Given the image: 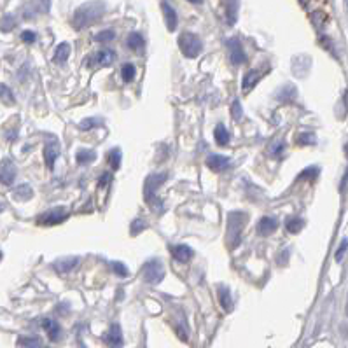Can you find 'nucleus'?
Returning <instances> with one entry per match:
<instances>
[{"label":"nucleus","mask_w":348,"mask_h":348,"mask_svg":"<svg viewBox=\"0 0 348 348\" xmlns=\"http://www.w3.org/2000/svg\"><path fill=\"white\" fill-rule=\"evenodd\" d=\"M103 12H105V2H102V0H91V2L82 4L79 9L74 12L72 27L76 30L88 28L102 20Z\"/></svg>","instance_id":"1"},{"label":"nucleus","mask_w":348,"mask_h":348,"mask_svg":"<svg viewBox=\"0 0 348 348\" xmlns=\"http://www.w3.org/2000/svg\"><path fill=\"white\" fill-rule=\"evenodd\" d=\"M167 179H168V173L161 172V173H152V175L147 177L145 182H143V199H145L147 205L156 212L163 210V205H161V202L158 198V189H159V186L164 184Z\"/></svg>","instance_id":"2"},{"label":"nucleus","mask_w":348,"mask_h":348,"mask_svg":"<svg viewBox=\"0 0 348 348\" xmlns=\"http://www.w3.org/2000/svg\"><path fill=\"white\" fill-rule=\"evenodd\" d=\"M245 223H247L245 212H231V214L228 215V234H226V238H228L229 242V249H234V247L240 243Z\"/></svg>","instance_id":"3"},{"label":"nucleus","mask_w":348,"mask_h":348,"mask_svg":"<svg viewBox=\"0 0 348 348\" xmlns=\"http://www.w3.org/2000/svg\"><path fill=\"white\" fill-rule=\"evenodd\" d=\"M179 47L186 58H196V56L202 53L203 46H202V41H199L198 35H194V33H191V32H184V33H180V37H179Z\"/></svg>","instance_id":"4"},{"label":"nucleus","mask_w":348,"mask_h":348,"mask_svg":"<svg viewBox=\"0 0 348 348\" xmlns=\"http://www.w3.org/2000/svg\"><path fill=\"white\" fill-rule=\"evenodd\" d=\"M142 278H143V282H145V284H151V285L159 284V282L164 278L163 263L158 261V259L147 261V263L143 264V268H142Z\"/></svg>","instance_id":"5"},{"label":"nucleus","mask_w":348,"mask_h":348,"mask_svg":"<svg viewBox=\"0 0 348 348\" xmlns=\"http://www.w3.org/2000/svg\"><path fill=\"white\" fill-rule=\"evenodd\" d=\"M67 219H68L67 208L56 207V208H51V210L44 212V214L37 219V223L41 226H56V224L63 223V221H67Z\"/></svg>","instance_id":"6"},{"label":"nucleus","mask_w":348,"mask_h":348,"mask_svg":"<svg viewBox=\"0 0 348 348\" xmlns=\"http://www.w3.org/2000/svg\"><path fill=\"white\" fill-rule=\"evenodd\" d=\"M226 46H228V54H229V60H231L233 65H242L247 62V54L242 47L240 39H236V37L229 39V41L226 42Z\"/></svg>","instance_id":"7"},{"label":"nucleus","mask_w":348,"mask_h":348,"mask_svg":"<svg viewBox=\"0 0 348 348\" xmlns=\"http://www.w3.org/2000/svg\"><path fill=\"white\" fill-rule=\"evenodd\" d=\"M16 179V167L11 159H4L0 163V182L4 186H12Z\"/></svg>","instance_id":"8"},{"label":"nucleus","mask_w":348,"mask_h":348,"mask_svg":"<svg viewBox=\"0 0 348 348\" xmlns=\"http://www.w3.org/2000/svg\"><path fill=\"white\" fill-rule=\"evenodd\" d=\"M103 341L107 343L108 346L112 348H119L123 345V333H121V327L117 324H112L111 329L103 334Z\"/></svg>","instance_id":"9"},{"label":"nucleus","mask_w":348,"mask_h":348,"mask_svg":"<svg viewBox=\"0 0 348 348\" xmlns=\"http://www.w3.org/2000/svg\"><path fill=\"white\" fill-rule=\"evenodd\" d=\"M277 228H278V219L273 215L263 217V219L258 223V233L261 236H269V234H273L277 231Z\"/></svg>","instance_id":"10"},{"label":"nucleus","mask_w":348,"mask_h":348,"mask_svg":"<svg viewBox=\"0 0 348 348\" xmlns=\"http://www.w3.org/2000/svg\"><path fill=\"white\" fill-rule=\"evenodd\" d=\"M229 158L228 156H223V154H212L207 158V167L212 170V172H224L226 168L229 167Z\"/></svg>","instance_id":"11"},{"label":"nucleus","mask_w":348,"mask_h":348,"mask_svg":"<svg viewBox=\"0 0 348 348\" xmlns=\"http://www.w3.org/2000/svg\"><path fill=\"white\" fill-rule=\"evenodd\" d=\"M60 156V145L58 142H47L44 147V161H46V167L49 170H53L54 167V161Z\"/></svg>","instance_id":"12"},{"label":"nucleus","mask_w":348,"mask_h":348,"mask_svg":"<svg viewBox=\"0 0 348 348\" xmlns=\"http://www.w3.org/2000/svg\"><path fill=\"white\" fill-rule=\"evenodd\" d=\"M170 252L173 259H177L179 263H188L193 258V249L188 245H170Z\"/></svg>","instance_id":"13"},{"label":"nucleus","mask_w":348,"mask_h":348,"mask_svg":"<svg viewBox=\"0 0 348 348\" xmlns=\"http://www.w3.org/2000/svg\"><path fill=\"white\" fill-rule=\"evenodd\" d=\"M161 9H163L164 21H167V28L170 30V32H173V30L177 28V25H179V20H177L175 9H173V7L170 6L168 2H161Z\"/></svg>","instance_id":"14"},{"label":"nucleus","mask_w":348,"mask_h":348,"mask_svg":"<svg viewBox=\"0 0 348 348\" xmlns=\"http://www.w3.org/2000/svg\"><path fill=\"white\" fill-rule=\"evenodd\" d=\"M226 21L228 25H234L238 20V9H240V0H224Z\"/></svg>","instance_id":"15"},{"label":"nucleus","mask_w":348,"mask_h":348,"mask_svg":"<svg viewBox=\"0 0 348 348\" xmlns=\"http://www.w3.org/2000/svg\"><path fill=\"white\" fill-rule=\"evenodd\" d=\"M77 263H79V259L77 258H62V259L54 261L53 266L58 273H68L77 266Z\"/></svg>","instance_id":"16"},{"label":"nucleus","mask_w":348,"mask_h":348,"mask_svg":"<svg viewBox=\"0 0 348 348\" xmlns=\"http://www.w3.org/2000/svg\"><path fill=\"white\" fill-rule=\"evenodd\" d=\"M42 327L47 333V336H49L51 341H58L60 334H62V329H60L58 322L51 320V319H44L42 320Z\"/></svg>","instance_id":"17"},{"label":"nucleus","mask_w":348,"mask_h":348,"mask_svg":"<svg viewBox=\"0 0 348 348\" xmlns=\"http://www.w3.org/2000/svg\"><path fill=\"white\" fill-rule=\"evenodd\" d=\"M261 77H263V74H261L259 70H249L245 76H243V89L250 91L259 82Z\"/></svg>","instance_id":"18"},{"label":"nucleus","mask_w":348,"mask_h":348,"mask_svg":"<svg viewBox=\"0 0 348 348\" xmlns=\"http://www.w3.org/2000/svg\"><path fill=\"white\" fill-rule=\"evenodd\" d=\"M143 44H145V42H143V37L138 32H132L128 37H126V46H128L132 51H140Z\"/></svg>","instance_id":"19"},{"label":"nucleus","mask_w":348,"mask_h":348,"mask_svg":"<svg viewBox=\"0 0 348 348\" xmlns=\"http://www.w3.org/2000/svg\"><path fill=\"white\" fill-rule=\"evenodd\" d=\"M12 196H14V199H18V202H27V199H30L33 196V191L28 184H21L14 189Z\"/></svg>","instance_id":"20"},{"label":"nucleus","mask_w":348,"mask_h":348,"mask_svg":"<svg viewBox=\"0 0 348 348\" xmlns=\"http://www.w3.org/2000/svg\"><path fill=\"white\" fill-rule=\"evenodd\" d=\"M114 60H116V53L112 49H102L97 53V62L98 65H102V67H108Z\"/></svg>","instance_id":"21"},{"label":"nucleus","mask_w":348,"mask_h":348,"mask_svg":"<svg viewBox=\"0 0 348 348\" xmlns=\"http://www.w3.org/2000/svg\"><path fill=\"white\" fill-rule=\"evenodd\" d=\"M68 56H70V46L67 44V42H63V44H60L56 47L54 51V62L56 63H65L68 60Z\"/></svg>","instance_id":"22"},{"label":"nucleus","mask_w":348,"mask_h":348,"mask_svg":"<svg viewBox=\"0 0 348 348\" xmlns=\"http://www.w3.org/2000/svg\"><path fill=\"white\" fill-rule=\"evenodd\" d=\"M219 301L223 304V308L226 312H229L233 308V303H231V294H229V289L224 285H219Z\"/></svg>","instance_id":"23"},{"label":"nucleus","mask_w":348,"mask_h":348,"mask_svg":"<svg viewBox=\"0 0 348 348\" xmlns=\"http://www.w3.org/2000/svg\"><path fill=\"white\" fill-rule=\"evenodd\" d=\"M76 159H77V163H79V164L93 163V161L97 159V152H95V151H88V149H81V151H77Z\"/></svg>","instance_id":"24"},{"label":"nucleus","mask_w":348,"mask_h":348,"mask_svg":"<svg viewBox=\"0 0 348 348\" xmlns=\"http://www.w3.org/2000/svg\"><path fill=\"white\" fill-rule=\"evenodd\" d=\"M294 97H296V89H294V86H292V84L284 86V88H282V89L277 93V98L280 100V102H285V103L292 102Z\"/></svg>","instance_id":"25"},{"label":"nucleus","mask_w":348,"mask_h":348,"mask_svg":"<svg viewBox=\"0 0 348 348\" xmlns=\"http://www.w3.org/2000/svg\"><path fill=\"white\" fill-rule=\"evenodd\" d=\"M214 137H215V142L219 143V145H228V142H229V133H228V130H226V126H224V124H217V126H215Z\"/></svg>","instance_id":"26"},{"label":"nucleus","mask_w":348,"mask_h":348,"mask_svg":"<svg viewBox=\"0 0 348 348\" xmlns=\"http://www.w3.org/2000/svg\"><path fill=\"white\" fill-rule=\"evenodd\" d=\"M0 102H4L6 105H14V95L6 84H0Z\"/></svg>","instance_id":"27"},{"label":"nucleus","mask_w":348,"mask_h":348,"mask_svg":"<svg viewBox=\"0 0 348 348\" xmlns=\"http://www.w3.org/2000/svg\"><path fill=\"white\" fill-rule=\"evenodd\" d=\"M135 74H137V68H135L133 63H124L123 68H121V76L126 82H132L135 79Z\"/></svg>","instance_id":"28"},{"label":"nucleus","mask_w":348,"mask_h":348,"mask_svg":"<svg viewBox=\"0 0 348 348\" xmlns=\"http://www.w3.org/2000/svg\"><path fill=\"white\" fill-rule=\"evenodd\" d=\"M303 226H304V221H303V219L292 217V219L287 221L285 228H287V231H289V233H299V231H301V229H303Z\"/></svg>","instance_id":"29"},{"label":"nucleus","mask_w":348,"mask_h":348,"mask_svg":"<svg viewBox=\"0 0 348 348\" xmlns=\"http://www.w3.org/2000/svg\"><path fill=\"white\" fill-rule=\"evenodd\" d=\"M103 121L100 119V117H88V119H84L81 123V130H84V132H88V130H93L97 128V126H102Z\"/></svg>","instance_id":"30"},{"label":"nucleus","mask_w":348,"mask_h":348,"mask_svg":"<svg viewBox=\"0 0 348 348\" xmlns=\"http://www.w3.org/2000/svg\"><path fill=\"white\" fill-rule=\"evenodd\" d=\"M145 228H147L145 221H142V219H135L133 223H132V226H130V234H132V236H137V234H140V233H142Z\"/></svg>","instance_id":"31"},{"label":"nucleus","mask_w":348,"mask_h":348,"mask_svg":"<svg viewBox=\"0 0 348 348\" xmlns=\"http://www.w3.org/2000/svg\"><path fill=\"white\" fill-rule=\"evenodd\" d=\"M108 163H111L112 170H117L121 167V151L119 149H112L108 152Z\"/></svg>","instance_id":"32"},{"label":"nucleus","mask_w":348,"mask_h":348,"mask_svg":"<svg viewBox=\"0 0 348 348\" xmlns=\"http://www.w3.org/2000/svg\"><path fill=\"white\" fill-rule=\"evenodd\" d=\"M296 142L299 143V145H312V143H315V135L304 132V133H299L298 137H296Z\"/></svg>","instance_id":"33"},{"label":"nucleus","mask_w":348,"mask_h":348,"mask_svg":"<svg viewBox=\"0 0 348 348\" xmlns=\"http://www.w3.org/2000/svg\"><path fill=\"white\" fill-rule=\"evenodd\" d=\"M114 37H116L114 30H103V32H100L95 35V41L97 42H111V41H114Z\"/></svg>","instance_id":"34"},{"label":"nucleus","mask_w":348,"mask_h":348,"mask_svg":"<svg viewBox=\"0 0 348 348\" xmlns=\"http://www.w3.org/2000/svg\"><path fill=\"white\" fill-rule=\"evenodd\" d=\"M312 21L315 23L317 28H322L325 23H327V16H325L324 12L317 11V12H313V14H312Z\"/></svg>","instance_id":"35"},{"label":"nucleus","mask_w":348,"mask_h":348,"mask_svg":"<svg viewBox=\"0 0 348 348\" xmlns=\"http://www.w3.org/2000/svg\"><path fill=\"white\" fill-rule=\"evenodd\" d=\"M111 268H112V273H116L117 277H121V278L128 277V269H126V266L123 263H112Z\"/></svg>","instance_id":"36"},{"label":"nucleus","mask_w":348,"mask_h":348,"mask_svg":"<svg viewBox=\"0 0 348 348\" xmlns=\"http://www.w3.org/2000/svg\"><path fill=\"white\" fill-rule=\"evenodd\" d=\"M20 346L23 348H39V339L37 338H20Z\"/></svg>","instance_id":"37"},{"label":"nucleus","mask_w":348,"mask_h":348,"mask_svg":"<svg viewBox=\"0 0 348 348\" xmlns=\"http://www.w3.org/2000/svg\"><path fill=\"white\" fill-rule=\"evenodd\" d=\"M32 6L35 7L37 12H47L49 11V0H32Z\"/></svg>","instance_id":"38"},{"label":"nucleus","mask_w":348,"mask_h":348,"mask_svg":"<svg viewBox=\"0 0 348 348\" xmlns=\"http://www.w3.org/2000/svg\"><path fill=\"white\" fill-rule=\"evenodd\" d=\"M317 175H319V168H317V167H312V168L303 170V173H301V175H299V180H301V179H315Z\"/></svg>","instance_id":"39"},{"label":"nucleus","mask_w":348,"mask_h":348,"mask_svg":"<svg viewBox=\"0 0 348 348\" xmlns=\"http://www.w3.org/2000/svg\"><path fill=\"white\" fill-rule=\"evenodd\" d=\"M231 114H233V117L236 121H240L242 119V116H243V111H242V105H240V102L238 100H234L233 102V105H231Z\"/></svg>","instance_id":"40"},{"label":"nucleus","mask_w":348,"mask_h":348,"mask_svg":"<svg viewBox=\"0 0 348 348\" xmlns=\"http://www.w3.org/2000/svg\"><path fill=\"white\" fill-rule=\"evenodd\" d=\"M12 27H14V20H12L11 16H6V18L0 21V28H2L4 32H9Z\"/></svg>","instance_id":"41"},{"label":"nucleus","mask_w":348,"mask_h":348,"mask_svg":"<svg viewBox=\"0 0 348 348\" xmlns=\"http://www.w3.org/2000/svg\"><path fill=\"white\" fill-rule=\"evenodd\" d=\"M346 250H348V240H343L341 245H339V249L336 250V261H341Z\"/></svg>","instance_id":"42"},{"label":"nucleus","mask_w":348,"mask_h":348,"mask_svg":"<svg viewBox=\"0 0 348 348\" xmlns=\"http://www.w3.org/2000/svg\"><path fill=\"white\" fill-rule=\"evenodd\" d=\"M21 41L28 42V44H32V42H35V33L30 32V30H25V32L21 33Z\"/></svg>","instance_id":"43"},{"label":"nucleus","mask_w":348,"mask_h":348,"mask_svg":"<svg viewBox=\"0 0 348 348\" xmlns=\"http://www.w3.org/2000/svg\"><path fill=\"white\" fill-rule=\"evenodd\" d=\"M282 151H284V143H282V142H278L277 145H273V147H271V154H273V156H277V158L282 154Z\"/></svg>","instance_id":"44"},{"label":"nucleus","mask_w":348,"mask_h":348,"mask_svg":"<svg viewBox=\"0 0 348 348\" xmlns=\"http://www.w3.org/2000/svg\"><path fill=\"white\" fill-rule=\"evenodd\" d=\"M346 188H348V168L345 170V175H343L341 184H339V191H341V193H345Z\"/></svg>","instance_id":"45"},{"label":"nucleus","mask_w":348,"mask_h":348,"mask_svg":"<svg viewBox=\"0 0 348 348\" xmlns=\"http://www.w3.org/2000/svg\"><path fill=\"white\" fill-rule=\"evenodd\" d=\"M108 179H111V175H108V173H105V175H103L102 179H100V182H98V186H100V188H102V186H105L107 182H108Z\"/></svg>","instance_id":"46"},{"label":"nucleus","mask_w":348,"mask_h":348,"mask_svg":"<svg viewBox=\"0 0 348 348\" xmlns=\"http://www.w3.org/2000/svg\"><path fill=\"white\" fill-rule=\"evenodd\" d=\"M189 2H191V4H202L203 0H189Z\"/></svg>","instance_id":"47"},{"label":"nucleus","mask_w":348,"mask_h":348,"mask_svg":"<svg viewBox=\"0 0 348 348\" xmlns=\"http://www.w3.org/2000/svg\"><path fill=\"white\" fill-rule=\"evenodd\" d=\"M310 2H312V0H301L303 6H308V4H310Z\"/></svg>","instance_id":"48"},{"label":"nucleus","mask_w":348,"mask_h":348,"mask_svg":"<svg viewBox=\"0 0 348 348\" xmlns=\"http://www.w3.org/2000/svg\"><path fill=\"white\" fill-rule=\"evenodd\" d=\"M0 212H2V205H0Z\"/></svg>","instance_id":"49"},{"label":"nucleus","mask_w":348,"mask_h":348,"mask_svg":"<svg viewBox=\"0 0 348 348\" xmlns=\"http://www.w3.org/2000/svg\"><path fill=\"white\" fill-rule=\"evenodd\" d=\"M346 6H348V0H346Z\"/></svg>","instance_id":"50"}]
</instances>
